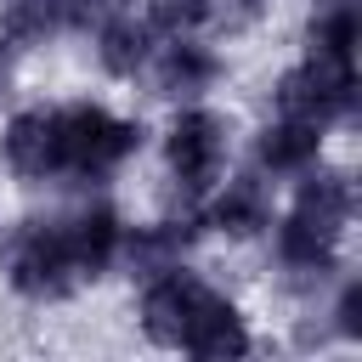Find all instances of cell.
Instances as JSON below:
<instances>
[{
    "label": "cell",
    "instance_id": "obj_6",
    "mask_svg": "<svg viewBox=\"0 0 362 362\" xmlns=\"http://www.w3.org/2000/svg\"><path fill=\"white\" fill-rule=\"evenodd\" d=\"M62 226V249H68V260H74V272L79 277H96L107 260H113V243H119V221H113V209H79V215H68V221H57Z\"/></svg>",
    "mask_w": 362,
    "mask_h": 362
},
{
    "label": "cell",
    "instance_id": "obj_2",
    "mask_svg": "<svg viewBox=\"0 0 362 362\" xmlns=\"http://www.w3.org/2000/svg\"><path fill=\"white\" fill-rule=\"evenodd\" d=\"M6 272L34 300H57L79 277L74 260H68V249H62V226L57 221H23L11 232V243H6Z\"/></svg>",
    "mask_w": 362,
    "mask_h": 362
},
{
    "label": "cell",
    "instance_id": "obj_13",
    "mask_svg": "<svg viewBox=\"0 0 362 362\" xmlns=\"http://www.w3.org/2000/svg\"><path fill=\"white\" fill-rule=\"evenodd\" d=\"M187 232H192V226H175V221L136 232V238H130V266H136L141 277H158L164 266H175V249L187 243Z\"/></svg>",
    "mask_w": 362,
    "mask_h": 362
},
{
    "label": "cell",
    "instance_id": "obj_15",
    "mask_svg": "<svg viewBox=\"0 0 362 362\" xmlns=\"http://www.w3.org/2000/svg\"><path fill=\"white\" fill-rule=\"evenodd\" d=\"M356 45V11L351 6H334L311 23V51H334V57H351Z\"/></svg>",
    "mask_w": 362,
    "mask_h": 362
},
{
    "label": "cell",
    "instance_id": "obj_16",
    "mask_svg": "<svg viewBox=\"0 0 362 362\" xmlns=\"http://www.w3.org/2000/svg\"><path fill=\"white\" fill-rule=\"evenodd\" d=\"M209 17V0H153V28L164 34H187Z\"/></svg>",
    "mask_w": 362,
    "mask_h": 362
},
{
    "label": "cell",
    "instance_id": "obj_1",
    "mask_svg": "<svg viewBox=\"0 0 362 362\" xmlns=\"http://www.w3.org/2000/svg\"><path fill=\"white\" fill-rule=\"evenodd\" d=\"M57 141H62V170H79V175H107L141 136L136 124L102 113V107H62L57 113Z\"/></svg>",
    "mask_w": 362,
    "mask_h": 362
},
{
    "label": "cell",
    "instance_id": "obj_19",
    "mask_svg": "<svg viewBox=\"0 0 362 362\" xmlns=\"http://www.w3.org/2000/svg\"><path fill=\"white\" fill-rule=\"evenodd\" d=\"M6 96H11V51L0 45V102H6Z\"/></svg>",
    "mask_w": 362,
    "mask_h": 362
},
{
    "label": "cell",
    "instance_id": "obj_4",
    "mask_svg": "<svg viewBox=\"0 0 362 362\" xmlns=\"http://www.w3.org/2000/svg\"><path fill=\"white\" fill-rule=\"evenodd\" d=\"M221 158H226V124L215 113H181L170 130V170L181 175V187L204 192L215 181Z\"/></svg>",
    "mask_w": 362,
    "mask_h": 362
},
{
    "label": "cell",
    "instance_id": "obj_18",
    "mask_svg": "<svg viewBox=\"0 0 362 362\" xmlns=\"http://www.w3.org/2000/svg\"><path fill=\"white\" fill-rule=\"evenodd\" d=\"M339 334H362V288L351 283L345 300H339Z\"/></svg>",
    "mask_w": 362,
    "mask_h": 362
},
{
    "label": "cell",
    "instance_id": "obj_12",
    "mask_svg": "<svg viewBox=\"0 0 362 362\" xmlns=\"http://www.w3.org/2000/svg\"><path fill=\"white\" fill-rule=\"evenodd\" d=\"M57 23H62V0H6V11H0V28L17 45H34V40L57 34Z\"/></svg>",
    "mask_w": 362,
    "mask_h": 362
},
{
    "label": "cell",
    "instance_id": "obj_9",
    "mask_svg": "<svg viewBox=\"0 0 362 362\" xmlns=\"http://www.w3.org/2000/svg\"><path fill=\"white\" fill-rule=\"evenodd\" d=\"M266 221H272V204H266V187H260L255 175H238V181L221 192V204H215V226L232 232V238H249V232H260Z\"/></svg>",
    "mask_w": 362,
    "mask_h": 362
},
{
    "label": "cell",
    "instance_id": "obj_14",
    "mask_svg": "<svg viewBox=\"0 0 362 362\" xmlns=\"http://www.w3.org/2000/svg\"><path fill=\"white\" fill-rule=\"evenodd\" d=\"M96 34H102V68H107V74H136V68H141V57H147V28H141V23L113 17V23L96 28Z\"/></svg>",
    "mask_w": 362,
    "mask_h": 362
},
{
    "label": "cell",
    "instance_id": "obj_8",
    "mask_svg": "<svg viewBox=\"0 0 362 362\" xmlns=\"http://www.w3.org/2000/svg\"><path fill=\"white\" fill-rule=\"evenodd\" d=\"M192 356H243L249 351V334H243V322L232 317V305L215 294L204 311H198V322L187 328V339H181Z\"/></svg>",
    "mask_w": 362,
    "mask_h": 362
},
{
    "label": "cell",
    "instance_id": "obj_7",
    "mask_svg": "<svg viewBox=\"0 0 362 362\" xmlns=\"http://www.w3.org/2000/svg\"><path fill=\"white\" fill-rule=\"evenodd\" d=\"M345 215H351V187H345V175H311L305 187H300V204H294V215L288 221H300L305 232H317V238H339V226H345Z\"/></svg>",
    "mask_w": 362,
    "mask_h": 362
},
{
    "label": "cell",
    "instance_id": "obj_10",
    "mask_svg": "<svg viewBox=\"0 0 362 362\" xmlns=\"http://www.w3.org/2000/svg\"><path fill=\"white\" fill-rule=\"evenodd\" d=\"M209 79H215V57L198 51V45H181V40H175V45L158 57V90H164V96H198Z\"/></svg>",
    "mask_w": 362,
    "mask_h": 362
},
{
    "label": "cell",
    "instance_id": "obj_17",
    "mask_svg": "<svg viewBox=\"0 0 362 362\" xmlns=\"http://www.w3.org/2000/svg\"><path fill=\"white\" fill-rule=\"evenodd\" d=\"M62 17L79 28H107L113 17H124V0H62Z\"/></svg>",
    "mask_w": 362,
    "mask_h": 362
},
{
    "label": "cell",
    "instance_id": "obj_5",
    "mask_svg": "<svg viewBox=\"0 0 362 362\" xmlns=\"http://www.w3.org/2000/svg\"><path fill=\"white\" fill-rule=\"evenodd\" d=\"M6 158L17 175L45 181L62 170V141H57V113H17L6 130Z\"/></svg>",
    "mask_w": 362,
    "mask_h": 362
},
{
    "label": "cell",
    "instance_id": "obj_11",
    "mask_svg": "<svg viewBox=\"0 0 362 362\" xmlns=\"http://www.w3.org/2000/svg\"><path fill=\"white\" fill-rule=\"evenodd\" d=\"M317 130H322V124L283 119V124H272V130L260 136V158H266L272 170H305V164L317 158Z\"/></svg>",
    "mask_w": 362,
    "mask_h": 362
},
{
    "label": "cell",
    "instance_id": "obj_3",
    "mask_svg": "<svg viewBox=\"0 0 362 362\" xmlns=\"http://www.w3.org/2000/svg\"><path fill=\"white\" fill-rule=\"evenodd\" d=\"M215 294L192 277V272H175V266H164L158 277H153V288H147V300H141V317H147V334L158 339V345H181L187 339V328L198 322V311L209 305Z\"/></svg>",
    "mask_w": 362,
    "mask_h": 362
}]
</instances>
